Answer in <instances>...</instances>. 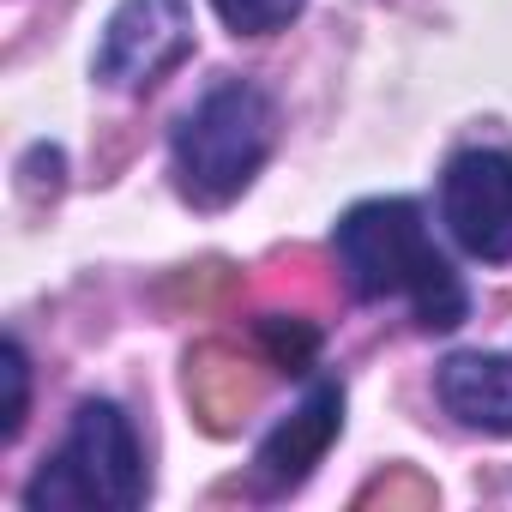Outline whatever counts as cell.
<instances>
[{
	"mask_svg": "<svg viewBox=\"0 0 512 512\" xmlns=\"http://www.w3.org/2000/svg\"><path fill=\"white\" fill-rule=\"evenodd\" d=\"M338 272L362 302L404 296L422 332H452L470 314V290L452 260L434 247L422 205L410 199H362L338 223Z\"/></svg>",
	"mask_w": 512,
	"mask_h": 512,
	"instance_id": "1",
	"label": "cell"
},
{
	"mask_svg": "<svg viewBox=\"0 0 512 512\" xmlns=\"http://www.w3.org/2000/svg\"><path fill=\"white\" fill-rule=\"evenodd\" d=\"M272 97L247 79H223L211 85L175 127L169 151H175V187L187 205L217 211L229 199L247 193V181L260 175L266 151H272Z\"/></svg>",
	"mask_w": 512,
	"mask_h": 512,
	"instance_id": "2",
	"label": "cell"
},
{
	"mask_svg": "<svg viewBox=\"0 0 512 512\" xmlns=\"http://www.w3.org/2000/svg\"><path fill=\"white\" fill-rule=\"evenodd\" d=\"M139 500H145V452L133 440V422L109 398L79 404L67 440L25 482V506H37V512H49V506L133 512Z\"/></svg>",
	"mask_w": 512,
	"mask_h": 512,
	"instance_id": "3",
	"label": "cell"
},
{
	"mask_svg": "<svg viewBox=\"0 0 512 512\" xmlns=\"http://www.w3.org/2000/svg\"><path fill=\"white\" fill-rule=\"evenodd\" d=\"M440 217L452 241L482 266L512 260V151L470 145L440 175Z\"/></svg>",
	"mask_w": 512,
	"mask_h": 512,
	"instance_id": "4",
	"label": "cell"
},
{
	"mask_svg": "<svg viewBox=\"0 0 512 512\" xmlns=\"http://www.w3.org/2000/svg\"><path fill=\"white\" fill-rule=\"evenodd\" d=\"M193 49V7L187 0H121L97 43V79L109 91L157 85L169 67H181Z\"/></svg>",
	"mask_w": 512,
	"mask_h": 512,
	"instance_id": "5",
	"label": "cell"
},
{
	"mask_svg": "<svg viewBox=\"0 0 512 512\" xmlns=\"http://www.w3.org/2000/svg\"><path fill=\"white\" fill-rule=\"evenodd\" d=\"M338 428H344V392L332 380H320L308 392V404L260 440V452H253V482H260L266 494H290L326 458V446L338 440Z\"/></svg>",
	"mask_w": 512,
	"mask_h": 512,
	"instance_id": "6",
	"label": "cell"
},
{
	"mask_svg": "<svg viewBox=\"0 0 512 512\" xmlns=\"http://www.w3.org/2000/svg\"><path fill=\"white\" fill-rule=\"evenodd\" d=\"M440 404L482 434H512V356H482L464 350L452 362H440Z\"/></svg>",
	"mask_w": 512,
	"mask_h": 512,
	"instance_id": "7",
	"label": "cell"
},
{
	"mask_svg": "<svg viewBox=\"0 0 512 512\" xmlns=\"http://www.w3.org/2000/svg\"><path fill=\"white\" fill-rule=\"evenodd\" d=\"M187 398L199 404L205 428L223 434L241 410H253L260 380H253V368L241 362V350H229V344H199L193 362H187Z\"/></svg>",
	"mask_w": 512,
	"mask_h": 512,
	"instance_id": "8",
	"label": "cell"
},
{
	"mask_svg": "<svg viewBox=\"0 0 512 512\" xmlns=\"http://www.w3.org/2000/svg\"><path fill=\"white\" fill-rule=\"evenodd\" d=\"M253 338H260L266 362H272V368H284V374H308V362H314V350H320V332H314V320H302V314H284V308H272V314H260V320H253Z\"/></svg>",
	"mask_w": 512,
	"mask_h": 512,
	"instance_id": "9",
	"label": "cell"
},
{
	"mask_svg": "<svg viewBox=\"0 0 512 512\" xmlns=\"http://www.w3.org/2000/svg\"><path fill=\"white\" fill-rule=\"evenodd\" d=\"M211 7L235 37H272L308 7V0H211Z\"/></svg>",
	"mask_w": 512,
	"mask_h": 512,
	"instance_id": "10",
	"label": "cell"
},
{
	"mask_svg": "<svg viewBox=\"0 0 512 512\" xmlns=\"http://www.w3.org/2000/svg\"><path fill=\"white\" fill-rule=\"evenodd\" d=\"M7 386H13V398H7V422H0V440H13V434L25 428V404H31V368H25L19 338H7Z\"/></svg>",
	"mask_w": 512,
	"mask_h": 512,
	"instance_id": "11",
	"label": "cell"
}]
</instances>
